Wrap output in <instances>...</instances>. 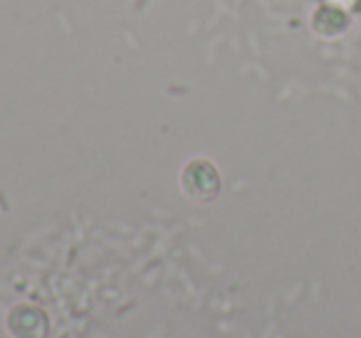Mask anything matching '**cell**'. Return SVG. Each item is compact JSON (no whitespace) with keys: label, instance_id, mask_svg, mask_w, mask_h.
<instances>
[{"label":"cell","instance_id":"cell-1","mask_svg":"<svg viewBox=\"0 0 361 338\" xmlns=\"http://www.w3.org/2000/svg\"><path fill=\"white\" fill-rule=\"evenodd\" d=\"M218 173L208 161H193L183 170V190L196 200H211L218 195Z\"/></svg>","mask_w":361,"mask_h":338}]
</instances>
